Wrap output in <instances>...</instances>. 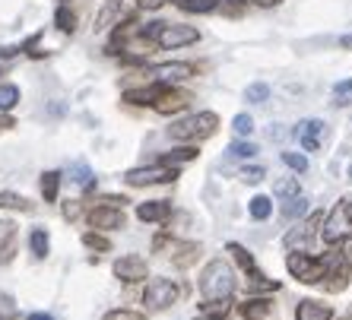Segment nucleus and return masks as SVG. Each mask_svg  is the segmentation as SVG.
<instances>
[{"mask_svg": "<svg viewBox=\"0 0 352 320\" xmlns=\"http://www.w3.org/2000/svg\"><path fill=\"white\" fill-rule=\"evenodd\" d=\"M200 292H204V311L216 314L232 308V295H235V270L226 260H210L200 273Z\"/></svg>", "mask_w": 352, "mask_h": 320, "instance_id": "1", "label": "nucleus"}, {"mask_svg": "<svg viewBox=\"0 0 352 320\" xmlns=\"http://www.w3.org/2000/svg\"><path fill=\"white\" fill-rule=\"evenodd\" d=\"M140 35L146 41H156L159 48H184V45H194L200 38L194 25H175V23H146L140 29Z\"/></svg>", "mask_w": 352, "mask_h": 320, "instance_id": "2", "label": "nucleus"}, {"mask_svg": "<svg viewBox=\"0 0 352 320\" xmlns=\"http://www.w3.org/2000/svg\"><path fill=\"white\" fill-rule=\"evenodd\" d=\"M216 130H219V115L216 111H200V115H190L184 121L172 124L168 137L181 143H197V140H210Z\"/></svg>", "mask_w": 352, "mask_h": 320, "instance_id": "3", "label": "nucleus"}, {"mask_svg": "<svg viewBox=\"0 0 352 320\" xmlns=\"http://www.w3.org/2000/svg\"><path fill=\"white\" fill-rule=\"evenodd\" d=\"M320 238H324V244H330V247L343 244V241L352 238V216L343 206V200H340V203L330 209L327 219H324V225H320Z\"/></svg>", "mask_w": 352, "mask_h": 320, "instance_id": "4", "label": "nucleus"}, {"mask_svg": "<svg viewBox=\"0 0 352 320\" xmlns=\"http://www.w3.org/2000/svg\"><path fill=\"white\" fill-rule=\"evenodd\" d=\"M324 263H327V257H314V254H308V251H292V254L286 257L289 273H292L298 282H305V286H318L320 273H324Z\"/></svg>", "mask_w": 352, "mask_h": 320, "instance_id": "5", "label": "nucleus"}, {"mask_svg": "<svg viewBox=\"0 0 352 320\" xmlns=\"http://www.w3.org/2000/svg\"><path fill=\"white\" fill-rule=\"evenodd\" d=\"M181 295H188V286H178V282H172V279H153L146 286L143 301H146L149 311H165V308H172Z\"/></svg>", "mask_w": 352, "mask_h": 320, "instance_id": "6", "label": "nucleus"}, {"mask_svg": "<svg viewBox=\"0 0 352 320\" xmlns=\"http://www.w3.org/2000/svg\"><path fill=\"white\" fill-rule=\"evenodd\" d=\"M327 257V263H324V273H320V282L318 286H324L327 292H343L346 286H349V270L352 263L346 260V254H324Z\"/></svg>", "mask_w": 352, "mask_h": 320, "instance_id": "7", "label": "nucleus"}, {"mask_svg": "<svg viewBox=\"0 0 352 320\" xmlns=\"http://www.w3.org/2000/svg\"><path fill=\"white\" fill-rule=\"evenodd\" d=\"M178 178V168H168V165H149V168H133V172L124 174V181L131 187H153V184H172Z\"/></svg>", "mask_w": 352, "mask_h": 320, "instance_id": "8", "label": "nucleus"}, {"mask_svg": "<svg viewBox=\"0 0 352 320\" xmlns=\"http://www.w3.org/2000/svg\"><path fill=\"white\" fill-rule=\"evenodd\" d=\"M190 102L188 92H181V89H159V95L153 99V108H156L159 115H178V111H184Z\"/></svg>", "mask_w": 352, "mask_h": 320, "instance_id": "9", "label": "nucleus"}, {"mask_svg": "<svg viewBox=\"0 0 352 320\" xmlns=\"http://www.w3.org/2000/svg\"><path fill=\"white\" fill-rule=\"evenodd\" d=\"M115 276L121 282H143L149 276V266L143 257H121V260H115Z\"/></svg>", "mask_w": 352, "mask_h": 320, "instance_id": "10", "label": "nucleus"}, {"mask_svg": "<svg viewBox=\"0 0 352 320\" xmlns=\"http://www.w3.org/2000/svg\"><path fill=\"white\" fill-rule=\"evenodd\" d=\"M89 225H92V229H105V231L124 229V213H121V206H111V203L96 206V209L89 213Z\"/></svg>", "mask_w": 352, "mask_h": 320, "instance_id": "11", "label": "nucleus"}, {"mask_svg": "<svg viewBox=\"0 0 352 320\" xmlns=\"http://www.w3.org/2000/svg\"><path fill=\"white\" fill-rule=\"evenodd\" d=\"M324 130H327V124L318 121V117L298 124V130L295 133H298V143L305 146V152H318V149L324 146Z\"/></svg>", "mask_w": 352, "mask_h": 320, "instance_id": "12", "label": "nucleus"}, {"mask_svg": "<svg viewBox=\"0 0 352 320\" xmlns=\"http://www.w3.org/2000/svg\"><path fill=\"white\" fill-rule=\"evenodd\" d=\"M194 73L188 64H178V60H172V64H159L149 70V76L156 82H162V86H172V82H184L188 76Z\"/></svg>", "mask_w": 352, "mask_h": 320, "instance_id": "13", "label": "nucleus"}, {"mask_svg": "<svg viewBox=\"0 0 352 320\" xmlns=\"http://www.w3.org/2000/svg\"><path fill=\"white\" fill-rule=\"evenodd\" d=\"M295 320H333V308L324 301L305 298V301H298V308H295Z\"/></svg>", "mask_w": 352, "mask_h": 320, "instance_id": "14", "label": "nucleus"}, {"mask_svg": "<svg viewBox=\"0 0 352 320\" xmlns=\"http://www.w3.org/2000/svg\"><path fill=\"white\" fill-rule=\"evenodd\" d=\"M241 317L245 320H279L273 301H267V298H251V301H245L241 304Z\"/></svg>", "mask_w": 352, "mask_h": 320, "instance_id": "15", "label": "nucleus"}, {"mask_svg": "<svg viewBox=\"0 0 352 320\" xmlns=\"http://www.w3.org/2000/svg\"><path fill=\"white\" fill-rule=\"evenodd\" d=\"M168 216H172V203H168V200H149V203L137 206L140 222H165Z\"/></svg>", "mask_w": 352, "mask_h": 320, "instance_id": "16", "label": "nucleus"}, {"mask_svg": "<svg viewBox=\"0 0 352 320\" xmlns=\"http://www.w3.org/2000/svg\"><path fill=\"white\" fill-rule=\"evenodd\" d=\"M16 254V225L10 219H0V263H10Z\"/></svg>", "mask_w": 352, "mask_h": 320, "instance_id": "17", "label": "nucleus"}, {"mask_svg": "<svg viewBox=\"0 0 352 320\" xmlns=\"http://www.w3.org/2000/svg\"><path fill=\"white\" fill-rule=\"evenodd\" d=\"M226 251H229L232 257H235V263L238 266H241V270L248 273V276H251V279H257V276H261V273H257V263H254V257L248 254L245 247L241 244H235V241H229V244H226Z\"/></svg>", "mask_w": 352, "mask_h": 320, "instance_id": "18", "label": "nucleus"}, {"mask_svg": "<svg viewBox=\"0 0 352 320\" xmlns=\"http://www.w3.org/2000/svg\"><path fill=\"white\" fill-rule=\"evenodd\" d=\"M194 159H197V149H194V146H178V149H172V152H165V156H159V165L178 168V165L194 162Z\"/></svg>", "mask_w": 352, "mask_h": 320, "instance_id": "19", "label": "nucleus"}, {"mask_svg": "<svg viewBox=\"0 0 352 320\" xmlns=\"http://www.w3.org/2000/svg\"><path fill=\"white\" fill-rule=\"evenodd\" d=\"M200 257V244L188 241V244H175V254H172V263L175 266H190V263Z\"/></svg>", "mask_w": 352, "mask_h": 320, "instance_id": "20", "label": "nucleus"}, {"mask_svg": "<svg viewBox=\"0 0 352 320\" xmlns=\"http://www.w3.org/2000/svg\"><path fill=\"white\" fill-rule=\"evenodd\" d=\"M70 181H74V184H80L82 190H89L92 184H96V174H92V168L86 162H74V165H70Z\"/></svg>", "mask_w": 352, "mask_h": 320, "instance_id": "21", "label": "nucleus"}, {"mask_svg": "<svg viewBox=\"0 0 352 320\" xmlns=\"http://www.w3.org/2000/svg\"><path fill=\"white\" fill-rule=\"evenodd\" d=\"M248 213H251V219H257V222L270 219L273 216V200L263 197V194H257V197L251 200V206H248Z\"/></svg>", "mask_w": 352, "mask_h": 320, "instance_id": "22", "label": "nucleus"}, {"mask_svg": "<svg viewBox=\"0 0 352 320\" xmlns=\"http://www.w3.org/2000/svg\"><path fill=\"white\" fill-rule=\"evenodd\" d=\"M58 187H60V174L58 172H45V174H41V197L48 200V203H54V200H58Z\"/></svg>", "mask_w": 352, "mask_h": 320, "instance_id": "23", "label": "nucleus"}, {"mask_svg": "<svg viewBox=\"0 0 352 320\" xmlns=\"http://www.w3.org/2000/svg\"><path fill=\"white\" fill-rule=\"evenodd\" d=\"M0 209H19V213H32V203L25 197H19V194H10V190H3L0 194Z\"/></svg>", "mask_w": 352, "mask_h": 320, "instance_id": "24", "label": "nucleus"}, {"mask_svg": "<svg viewBox=\"0 0 352 320\" xmlns=\"http://www.w3.org/2000/svg\"><path fill=\"white\" fill-rule=\"evenodd\" d=\"M308 206H311V203H308V200H305L302 194H298V197H292V200H289V206L283 203V222L298 219L302 213H308Z\"/></svg>", "mask_w": 352, "mask_h": 320, "instance_id": "25", "label": "nucleus"}, {"mask_svg": "<svg viewBox=\"0 0 352 320\" xmlns=\"http://www.w3.org/2000/svg\"><path fill=\"white\" fill-rule=\"evenodd\" d=\"M29 247H32V254L38 257V260H45V257H48V231L32 229V235H29Z\"/></svg>", "mask_w": 352, "mask_h": 320, "instance_id": "26", "label": "nucleus"}, {"mask_svg": "<svg viewBox=\"0 0 352 320\" xmlns=\"http://www.w3.org/2000/svg\"><path fill=\"white\" fill-rule=\"evenodd\" d=\"M267 99H270V86L267 82H251L245 89V102H251V105H261Z\"/></svg>", "mask_w": 352, "mask_h": 320, "instance_id": "27", "label": "nucleus"}, {"mask_svg": "<svg viewBox=\"0 0 352 320\" xmlns=\"http://www.w3.org/2000/svg\"><path fill=\"white\" fill-rule=\"evenodd\" d=\"M54 23H58L60 32H74V29H76V13L70 7H58V13H54Z\"/></svg>", "mask_w": 352, "mask_h": 320, "instance_id": "28", "label": "nucleus"}, {"mask_svg": "<svg viewBox=\"0 0 352 320\" xmlns=\"http://www.w3.org/2000/svg\"><path fill=\"white\" fill-rule=\"evenodd\" d=\"M273 194H276L279 200H292V197H298V181H295V178H283V181H276Z\"/></svg>", "mask_w": 352, "mask_h": 320, "instance_id": "29", "label": "nucleus"}, {"mask_svg": "<svg viewBox=\"0 0 352 320\" xmlns=\"http://www.w3.org/2000/svg\"><path fill=\"white\" fill-rule=\"evenodd\" d=\"M181 10H188V13H210L216 7V0H175Z\"/></svg>", "mask_w": 352, "mask_h": 320, "instance_id": "30", "label": "nucleus"}, {"mask_svg": "<svg viewBox=\"0 0 352 320\" xmlns=\"http://www.w3.org/2000/svg\"><path fill=\"white\" fill-rule=\"evenodd\" d=\"M16 102H19V89H16V86H10V82H7V86H0V111H10Z\"/></svg>", "mask_w": 352, "mask_h": 320, "instance_id": "31", "label": "nucleus"}, {"mask_svg": "<svg viewBox=\"0 0 352 320\" xmlns=\"http://www.w3.org/2000/svg\"><path fill=\"white\" fill-rule=\"evenodd\" d=\"M333 99H336V105H349V102H352V80L336 82V86H333Z\"/></svg>", "mask_w": 352, "mask_h": 320, "instance_id": "32", "label": "nucleus"}, {"mask_svg": "<svg viewBox=\"0 0 352 320\" xmlns=\"http://www.w3.org/2000/svg\"><path fill=\"white\" fill-rule=\"evenodd\" d=\"M283 162L292 172H308V156H302V152H283Z\"/></svg>", "mask_w": 352, "mask_h": 320, "instance_id": "33", "label": "nucleus"}, {"mask_svg": "<svg viewBox=\"0 0 352 320\" xmlns=\"http://www.w3.org/2000/svg\"><path fill=\"white\" fill-rule=\"evenodd\" d=\"M232 127H235L238 137H251V133H254V121H251V115H235Z\"/></svg>", "mask_w": 352, "mask_h": 320, "instance_id": "34", "label": "nucleus"}, {"mask_svg": "<svg viewBox=\"0 0 352 320\" xmlns=\"http://www.w3.org/2000/svg\"><path fill=\"white\" fill-rule=\"evenodd\" d=\"M254 152H257L254 143H232V146H229V156L232 159H251Z\"/></svg>", "mask_w": 352, "mask_h": 320, "instance_id": "35", "label": "nucleus"}, {"mask_svg": "<svg viewBox=\"0 0 352 320\" xmlns=\"http://www.w3.org/2000/svg\"><path fill=\"white\" fill-rule=\"evenodd\" d=\"M82 244H86V247H96V251H111V244H108V238H102V235H96V231H86V235H82Z\"/></svg>", "mask_w": 352, "mask_h": 320, "instance_id": "36", "label": "nucleus"}, {"mask_svg": "<svg viewBox=\"0 0 352 320\" xmlns=\"http://www.w3.org/2000/svg\"><path fill=\"white\" fill-rule=\"evenodd\" d=\"M238 174H241V181H245V184H257V181H263V174H267V172H263V168H254V165H248V168H241Z\"/></svg>", "mask_w": 352, "mask_h": 320, "instance_id": "37", "label": "nucleus"}, {"mask_svg": "<svg viewBox=\"0 0 352 320\" xmlns=\"http://www.w3.org/2000/svg\"><path fill=\"white\" fill-rule=\"evenodd\" d=\"M102 320H146V317H143V314H137V311H124V308H121V311H108Z\"/></svg>", "mask_w": 352, "mask_h": 320, "instance_id": "38", "label": "nucleus"}, {"mask_svg": "<svg viewBox=\"0 0 352 320\" xmlns=\"http://www.w3.org/2000/svg\"><path fill=\"white\" fill-rule=\"evenodd\" d=\"M80 209H82V206L76 203V200H67V203H64V216H67V219H76V216H80Z\"/></svg>", "mask_w": 352, "mask_h": 320, "instance_id": "39", "label": "nucleus"}, {"mask_svg": "<svg viewBox=\"0 0 352 320\" xmlns=\"http://www.w3.org/2000/svg\"><path fill=\"white\" fill-rule=\"evenodd\" d=\"M13 311H16V308H13V298L0 292V317H3V314H13Z\"/></svg>", "mask_w": 352, "mask_h": 320, "instance_id": "40", "label": "nucleus"}, {"mask_svg": "<svg viewBox=\"0 0 352 320\" xmlns=\"http://www.w3.org/2000/svg\"><path fill=\"white\" fill-rule=\"evenodd\" d=\"M162 3H165V0H140V7H143V10H159Z\"/></svg>", "mask_w": 352, "mask_h": 320, "instance_id": "41", "label": "nucleus"}, {"mask_svg": "<svg viewBox=\"0 0 352 320\" xmlns=\"http://www.w3.org/2000/svg\"><path fill=\"white\" fill-rule=\"evenodd\" d=\"M13 127V117H7V115H0V130H10Z\"/></svg>", "mask_w": 352, "mask_h": 320, "instance_id": "42", "label": "nucleus"}, {"mask_svg": "<svg viewBox=\"0 0 352 320\" xmlns=\"http://www.w3.org/2000/svg\"><path fill=\"white\" fill-rule=\"evenodd\" d=\"M254 3H257V7H276L279 0H254Z\"/></svg>", "mask_w": 352, "mask_h": 320, "instance_id": "43", "label": "nucleus"}, {"mask_svg": "<svg viewBox=\"0 0 352 320\" xmlns=\"http://www.w3.org/2000/svg\"><path fill=\"white\" fill-rule=\"evenodd\" d=\"M29 320H54L51 314H29Z\"/></svg>", "mask_w": 352, "mask_h": 320, "instance_id": "44", "label": "nucleus"}, {"mask_svg": "<svg viewBox=\"0 0 352 320\" xmlns=\"http://www.w3.org/2000/svg\"><path fill=\"white\" fill-rule=\"evenodd\" d=\"M194 320H222V317H216V314H200V317H194Z\"/></svg>", "mask_w": 352, "mask_h": 320, "instance_id": "45", "label": "nucleus"}, {"mask_svg": "<svg viewBox=\"0 0 352 320\" xmlns=\"http://www.w3.org/2000/svg\"><path fill=\"white\" fill-rule=\"evenodd\" d=\"M343 206L349 209V216H352V194H349V197H343Z\"/></svg>", "mask_w": 352, "mask_h": 320, "instance_id": "46", "label": "nucleus"}, {"mask_svg": "<svg viewBox=\"0 0 352 320\" xmlns=\"http://www.w3.org/2000/svg\"><path fill=\"white\" fill-rule=\"evenodd\" d=\"M343 45H346V48H349V45H352V35H346V38H343Z\"/></svg>", "mask_w": 352, "mask_h": 320, "instance_id": "47", "label": "nucleus"}, {"mask_svg": "<svg viewBox=\"0 0 352 320\" xmlns=\"http://www.w3.org/2000/svg\"><path fill=\"white\" fill-rule=\"evenodd\" d=\"M349 178H352V168H349Z\"/></svg>", "mask_w": 352, "mask_h": 320, "instance_id": "48", "label": "nucleus"}, {"mask_svg": "<svg viewBox=\"0 0 352 320\" xmlns=\"http://www.w3.org/2000/svg\"><path fill=\"white\" fill-rule=\"evenodd\" d=\"M0 320H3V317H0Z\"/></svg>", "mask_w": 352, "mask_h": 320, "instance_id": "49", "label": "nucleus"}]
</instances>
